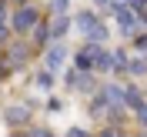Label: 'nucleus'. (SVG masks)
<instances>
[{
    "label": "nucleus",
    "instance_id": "4",
    "mask_svg": "<svg viewBox=\"0 0 147 137\" xmlns=\"http://www.w3.org/2000/svg\"><path fill=\"white\" fill-rule=\"evenodd\" d=\"M94 54H97V44H84L74 54V67L77 70H94Z\"/></svg>",
    "mask_w": 147,
    "mask_h": 137
},
{
    "label": "nucleus",
    "instance_id": "9",
    "mask_svg": "<svg viewBox=\"0 0 147 137\" xmlns=\"http://www.w3.org/2000/svg\"><path fill=\"white\" fill-rule=\"evenodd\" d=\"M50 10L54 13H67V0H50Z\"/></svg>",
    "mask_w": 147,
    "mask_h": 137
},
{
    "label": "nucleus",
    "instance_id": "2",
    "mask_svg": "<svg viewBox=\"0 0 147 137\" xmlns=\"http://www.w3.org/2000/svg\"><path fill=\"white\" fill-rule=\"evenodd\" d=\"M114 17H117V24H120V30H124V34L127 37H134L140 30V13L137 10H134V3H124V7L117 10V13H114Z\"/></svg>",
    "mask_w": 147,
    "mask_h": 137
},
{
    "label": "nucleus",
    "instance_id": "12",
    "mask_svg": "<svg viewBox=\"0 0 147 137\" xmlns=\"http://www.w3.org/2000/svg\"><path fill=\"white\" fill-rule=\"evenodd\" d=\"M100 137H117V134H114V130H104V134H100Z\"/></svg>",
    "mask_w": 147,
    "mask_h": 137
},
{
    "label": "nucleus",
    "instance_id": "7",
    "mask_svg": "<svg viewBox=\"0 0 147 137\" xmlns=\"http://www.w3.org/2000/svg\"><path fill=\"white\" fill-rule=\"evenodd\" d=\"M54 77H57V74L44 67V70H40V77H37V84H40V87H54Z\"/></svg>",
    "mask_w": 147,
    "mask_h": 137
},
{
    "label": "nucleus",
    "instance_id": "8",
    "mask_svg": "<svg viewBox=\"0 0 147 137\" xmlns=\"http://www.w3.org/2000/svg\"><path fill=\"white\" fill-rule=\"evenodd\" d=\"M134 114H137V120L147 127V101H137V104H134Z\"/></svg>",
    "mask_w": 147,
    "mask_h": 137
},
{
    "label": "nucleus",
    "instance_id": "10",
    "mask_svg": "<svg viewBox=\"0 0 147 137\" xmlns=\"http://www.w3.org/2000/svg\"><path fill=\"white\" fill-rule=\"evenodd\" d=\"M67 137H90V130H84V127H74V130H67Z\"/></svg>",
    "mask_w": 147,
    "mask_h": 137
},
{
    "label": "nucleus",
    "instance_id": "6",
    "mask_svg": "<svg viewBox=\"0 0 147 137\" xmlns=\"http://www.w3.org/2000/svg\"><path fill=\"white\" fill-rule=\"evenodd\" d=\"M3 117H7V124H20V120H27V110L20 107V104H13V107H10Z\"/></svg>",
    "mask_w": 147,
    "mask_h": 137
},
{
    "label": "nucleus",
    "instance_id": "11",
    "mask_svg": "<svg viewBox=\"0 0 147 137\" xmlns=\"http://www.w3.org/2000/svg\"><path fill=\"white\" fill-rule=\"evenodd\" d=\"M27 137H54V134H50V130H30Z\"/></svg>",
    "mask_w": 147,
    "mask_h": 137
},
{
    "label": "nucleus",
    "instance_id": "5",
    "mask_svg": "<svg viewBox=\"0 0 147 137\" xmlns=\"http://www.w3.org/2000/svg\"><path fill=\"white\" fill-rule=\"evenodd\" d=\"M47 30H50V37H54V40H60V37L70 30V17H67V13H54V20L47 24Z\"/></svg>",
    "mask_w": 147,
    "mask_h": 137
},
{
    "label": "nucleus",
    "instance_id": "1",
    "mask_svg": "<svg viewBox=\"0 0 147 137\" xmlns=\"http://www.w3.org/2000/svg\"><path fill=\"white\" fill-rule=\"evenodd\" d=\"M37 24H40V10H37L34 3H24V7H17V10H13V17H10V27H13V34H20V37L34 34Z\"/></svg>",
    "mask_w": 147,
    "mask_h": 137
},
{
    "label": "nucleus",
    "instance_id": "3",
    "mask_svg": "<svg viewBox=\"0 0 147 137\" xmlns=\"http://www.w3.org/2000/svg\"><path fill=\"white\" fill-rule=\"evenodd\" d=\"M64 60H67V47L60 44V40H54V44L47 47V54H44V67L57 74L60 67H64Z\"/></svg>",
    "mask_w": 147,
    "mask_h": 137
}]
</instances>
